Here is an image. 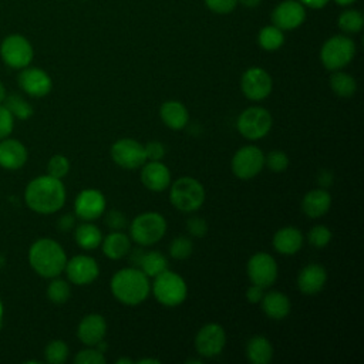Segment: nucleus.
I'll return each mask as SVG.
<instances>
[{"instance_id": "obj_17", "label": "nucleus", "mask_w": 364, "mask_h": 364, "mask_svg": "<svg viewBox=\"0 0 364 364\" xmlns=\"http://www.w3.org/2000/svg\"><path fill=\"white\" fill-rule=\"evenodd\" d=\"M105 196L94 188L82 189L74 200V215L85 222L98 219L105 210Z\"/></svg>"}, {"instance_id": "obj_36", "label": "nucleus", "mask_w": 364, "mask_h": 364, "mask_svg": "<svg viewBox=\"0 0 364 364\" xmlns=\"http://www.w3.org/2000/svg\"><path fill=\"white\" fill-rule=\"evenodd\" d=\"M70 348L63 340H51L44 348V360L50 364H63L68 358Z\"/></svg>"}, {"instance_id": "obj_10", "label": "nucleus", "mask_w": 364, "mask_h": 364, "mask_svg": "<svg viewBox=\"0 0 364 364\" xmlns=\"http://www.w3.org/2000/svg\"><path fill=\"white\" fill-rule=\"evenodd\" d=\"M109 154L112 161L124 169H136L146 162L145 146L132 138L115 141L111 145Z\"/></svg>"}, {"instance_id": "obj_11", "label": "nucleus", "mask_w": 364, "mask_h": 364, "mask_svg": "<svg viewBox=\"0 0 364 364\" xmlns=\"http://www.w3.org/2000/svg\"><path fill=\"white\" fill-rule=\"evenodd\" d=\"M264 166V154L255 145H246L237 149L232 158V172L239 179L256 176Z\"/></svg>"}, {"instance_id": "obj_56", "label": "nucleus", "mask_w": 364, "mask_h": 364, "mask_svg": "<svg viewBox=\"0 0 364 364\" xmlns=\"http://www.w3.org/2000/svg\"><path fill=\"white\" fill-rule=\"evenodd\" d=\"M338 6H350V4H353L355 0H334Z\"/></svg>"}, {"instance_id": "obj_2", "label": "nucleus", "mask_w": 364, "mask_h": 364, "mask_svg": "<svg viewBox=\"0 0 364 364\" xmlns=\"http://www.w3.org/2000/svg\"><path fill=\"white\" fill-rule=\"evenodd\" d=\"M30 267L44 279H53L64 272L67 255L63 246L51 237L34 240L28 249Z\"/></svg>"}, {"instance_id": "obj_57", "label": "nucleus", "mask_w": 364, "mask_h": 364, "mask_svg": "<svg viewBox=\"0 0 364 364\" xmlns=\"http://www.w3.org/2000/svg\"><path fill=\"white\" fill-rule=\"evenodd\" d=\"M191 363H195V364H200L202 360H196V358H189L186 360V364H191Z\"/></svg>"}, {"instance_id": "obj_47", "label": "nucleus", "mask_w": 364, "mask_h": 364, "mask_svg": "<svg viewBox=\"0 0 364 364\" xmlns=\"http://www.w3.org/2000/svg\"><path fill=\"white\" fill-rule=\"evenodd\" d=\"M57 228L61 230V232H70L75 228V215L73 213H65V215H61L57 220Z\"/></svg>"}, {"instance_id": "obj_4", "label": "nucleus", "mask_w": 364, "mask_h": 364, "mask_svg": "<svg viewBox=\"0 0 364 364\" xmlns=\"http://www.w3.org/2000/svg\"><path fill=\"white\" fill-rule=\"evenodd\" d=\"M169 186V200L181 212H195L205 202V188L192 176H182Z\"/></svg>"}, {"instance_id": "obj_33", "label": "nucleus", "mask_w": 364, "mask_h": 364, "mask_svg": "<svg viewBox=\"0 0 364 364\" xmlns=\"http://www.w3.org/2000/svg\"><path fill=\"white\" fill-rule=\"evenodd\" d=\"M257 43L259 46L266 51H276L279 50L284 43V34L283 30L276 27L274 24L263 27L257 34Z\"/></svg>"}, {"instance_id": "obj_45", "label": "nucleus", "mask_w": 364, "mask_h": 364, "mask_svg": "<svg viewBox=\"0 0 364 364\" xmlns=\"http://www.w3.org/2000/svg\"><path fill=\"white\" fill-rule=\"evenodd\" d=\"M144 146H145L146 161H161V159H164V156L166 154L165 145L159 141H151Z\"/></svg>"}, {"instance_id": "obj_37", "label": "nucleus", "mask_w": 364, "mask_h": 364, "mask_svg": "<svg viewBox=\"0 0 364 364\" xmlns=\"http://www.w3.org/2000/svg\"><path fill=\"white\" fill-rule=\"evenodd\" d=\"M193 253V243L186 236H178L169 243V255L176 260H185Z\"/></svg>"}, {"instance_id": "obj_53", "label": "nucleus", "mask_w": 364, "mask_h": 364, "mask_svg": "<svg viewBox=\"0 0 364 364\" xmlns=\"http://www.w3.org/2000/svg\"><path fill=\"white\" fill-rule=\"evenodd\" d=\"M6 95H7V92H6V87H4V84L0 81V104H3V101H4Z\"/></svg>"}, {"instance_id": "obj_7", "label": "nucleus", "mask_w": 364, "mask_h": 364, "mask_svg": "<svg viewBox=\"0 0 364 364\" xmlns=\"http://www.w3.org/2000/svg\"><path fill=\"white\" fill-rule=\"evenodd\" d=\"M355 55V44L347 36H333L324 41L320 50V60L330 71L346 67Z\"/></svg>"}, {"instance_id": "obj_22", "label": "nucleus", "mask_w": 364, "mask_h": 364, "mask_svg": "<svg viewBox=\"0 0 364 364\" xmlns=\"http://www.w3.org/2000/svg\"><path fill=\"white\" fill-rule=\"evenodd\" d=\"M327 282V272L318 263H310L304 266L297 276V286L303 294L313 296L323 290Z\"/></svg>"}, {"instance_id": "obj_44", "label": "nucleus", "mask_w": 364, "mask_h": 364, "mask_svg": "<svg viewBox=\"0 0 364 364\" xmlns=\"http://www.w3.org/2000/svg\"><path fill=\"white\" fill-rule=\"evenodd\" d=\"M186 229H188L191 236H193V237H203L206 235V232H208V223L202 218L192 216L186 222Z\"/></svg>"}, {"instance_id": "obj_31", "label": "nucleus", "mask_w": 364, "mask_h": 364, "mask_svg": "<svg viewBox=\"0 0 364 364\" xmlns=\"http://www.w3.org/2000/svg\"><path fill=\"white\" fill-rule=\"evenodd\" d=\"M330 87L336 95L343 97V98L353 97L357 91V82H355L354 77L347 73H343L340 70H337L331 74Z\"/></svg>"}, {"instance_id": "obj_15", "label": "nucleus", "mask_w": 364, "mask_h": 364, "mask_svg": "<svg viewBox=\"0 0 364 364\" xmlns=\"http://www.w3.org/2000/svg\"><path fill=\"white\" fill-rule=\"evenodd\" d=\"M64 272L70 283L77 286H85L92 283L98 277L100 267L94 257L88 255H77L71 259H67Z\"/></svg>"}, {"instance_id": "obj_25", "label": "nucleus", "mask_w": 364, "mask_h": 364, "mask_svg": "<svg viewBox=\"0 0 364 364\" xmlns=\"http://www.w3.org/2000/svg\"><path fill=\"white\" fill-rule=\"evenodd\" d=\"M272 243L282 255H296L303 246V233L294 226H284L274 233Z\"/></svg>"}, {"instance_id": "obj_48", "label": "nucleus", "mask_w": 364, "mask_h": 364, "mask_svg": "<svg viewBox=\"0 0 364 364\" xmlns=\"http://www.w3.org/2000/svg\"><path fill=\"white\" fill-rule=\"evenodd\" d=\"M263 287H260V286H257V284H252V286H249L247 289H246V300L249 301V303H260V300H262V297H263Z\"/></svg>"}, {"instance_id": "obj_50", "label": "nucleus", "mask_w": 364, "mask_h": 364, "mask_svg": "<svg viewBox=\"0 0 364 364\" xmlns=\"http://www.w3.org/2000/svg\"><path fill=\"white\" fill-rule=\"evenodd\" d=\"M318 182L323 185V186H330L333 183V176L328 171H323L320 175H318Z\"/></svg>"}, {"instance_id": "obj_20", "label": "nucleus", "mask_w": 364, "mask_h": 364, "mask_svg": "<svg viewBox=\"0 0 364 364\" xmlns=\"http://www.w3.org/2000/svg\"><path fill=\"white\" fill-rule=\"evenodd\" d=\"M141 182L152 192H162L171 185V171L161 161H146L142 165Z\"/></svg>"}, {"instance_id": "obj_46", "label": "nucleus", "mask_w": 364, "mask_h": 364, "mask_svg": "<svg viewBox=\"0 0 364 364\" xmlns=\"http://www.w3.org/2000/svg\"><path fill=\"white\" fill-rule=\"evenodd\" d=\"M105 222L111 230H122L127 226V216L121 210H111Z\"/></svg>"}, {"instance_id": "obj_27", "label": "nucleus", "mask_w": 364, "mask_h": 364, "mask_svg": "<svg viewBox=\"0 0 364 364\" xmlns=\"http://www.w3.org/2000/svg\"><path fill=\"white\" fill-rule=\"evenodd\" d=\"M100 246L108 259L118 260L131 252V237L122 230H112L102 239Z\"/></svg>"}, {"instance_id": "obj_52", "label": "nucleus", "mask_w": 364, "mask_h": 364, "mask_svg": "<svg viewBox=\"0 0 364 364\" xmlns=\"http://www.w3.org/2000/svg\"><path fill=\"white\" fill-rule=\"evenodd\" d=\"M139 364H159L161 360L159 358H151V357H145V358H141L138 360Z\"/></svg>"}, {"instance_id": "obj_38", "label": "nucleus", "mask_w": 364, "mask_h": 364, "mask_svg": "<svg viewBox=\"0 0 364 364\" xmlns=\"http://www.w3.org/2000/svg\"><path fill=\"white\" fill-rule=\"evenodd\" d=\"M68 172H70V161L65 155L55 154L48 159V162H47V173L48 175L63 179L64 176H67Z\"/></svg>"}, {"instance_id": "obj_9", "label": "nucleus", "mask_w": 364, "mask_h": 364, "mask_svg": "<svg viewBox=\"0 0 364 364\" xmlns=\"http://www.w3.org/2000/svg\"><path fill=\"white\" fill-rule=\"evenodd\" d=\"M0 55L6 65L16 70H21L30 65L34 51L30 41L26 37L13 34L3 40L0 47Z\"/></svg>"}, {"instance_id": "obj_51", "label": "nucleus", "mask_w": 364, "mask_h": 364, "mask_svg": "<svg viewBox=\"0 0 364 364\" xmlns=\"http://www.w3.org/2000/svg\"><path fill=\"white\" fill-rule=\"evenodd\" d=\"M260 1L262 0H237V3H240L246 9H256L260 4Z\"/></svg>"}, {"instance_id": "obj_29", "label": "nucleus", "mask_w": 364, "mask_h": 364, "mask_svg": "<svg viewBox=\"0 0 364 364\" xmlns=\"http://www.w3.org/2000/svg\"><path fill=\"white\" fill-rule=\"evenodd\" d=\"M74 239L81 249L94 250L101 245L102 233L94 223L84 222L74 229Z\"/></svg>"}, {"instance_id": "obj_5", "label": "nucleus", "mask_w": 364, "mask_h": 364, "mask_svg": "<svg viewBox=\"0 0 364 364\" xmlns=\"http://www.w3.org/2000/svg\"><path fill=\"white\" fill-rule=\"evenodd\" d=\"M151 290L156 301L166 307L179 306L188 296L186 282L178 273L171 272L169 269L154 277Z\"/></svg>"}, {"instance_id": "obj_34", "label": "nucleus", "mask_w": 364, "mask_h": 364, "mask_svg": "<svg viewBox=\"0 0 364 364\" xmlns=\"http://www.w3.org/2000/svg\"><path fill=\"white\" fill-rule=\"evenodd\" d=\"M46 294H47V299L54 304L65 303L71 296L70 282H67L64 279H60V276L50 279Z\"/></svg>"}, {"instance_id": "obj_24", "label": "nucleus", "mask_w": 364, "mask_h": 364, "mask_svg": "<svg viewBox=\"0 0 364 364\" xmlns=\"http://www.w3.org/2000/svg\"><path fill=\"white\" fill-rule=\"evenodd\" d=\"M159 117L162 122L173 131L183 129L189 122V112L186 107L176 100L165 101L159 108Z\"/></svg>"}, {"instance_id": "obj_19", "label": "nucleus", "mask_w": 364, "mask_h": 364, "mask_svg": "<svg viewBox=\"0 0 364 364\" xmlns=\"http://www.w3.org/2000/svg\"><path fill=\"white\" fill-rule=\"evenodd\" d=\"M28 151L26 145L11 136L0 141V168L6 171H17L26 165Z\"/></svg>"}, {"instance_id": "obj_13", "label": "nucleus", "mask_w": 364, "mask_h": 364, "mask_svg": "<svg viewBox=\"0 0 364 364\" xmlns=\"http://www.w3.org/2000/svg\"><path fill=\"white\" fill-rule=\"evenodd\" d=\"M226 346V333L218 323H208L199 328L195 337V348L200 357L219 355Z\"/></svg>"}, {"instance_id": "obj_6", "label": "nucleus", "mask_w": 364, "mask_h": 364, "mask_svg": "<svg viewBox=\"0 0 364 364\" xmlns=\"http://www.w3.org/2000/svg\"><path fill=\"white\" fill-rule=\"evenodd\" d=\"M166 233V220L158 212H144L135 216L129 225V236L139 246H151Z\"/></svg>"}, {"instance_id": "obj_39", "label": "nucleus", "mask_w": 364, "mask_h": 364, "mask_svg": "<svg viewBox=\"0 0 364 364\" xmlns=\"http://www.w3.org/2000/svg\"><path fill=\"white\" fill-rule=\"evenodd\" d=\"M307 240L311 246L320 249V247H326L330 240H331V232L327 226L324 225H316L309 230L307 235Z\"/></svg>"}, {"instance_id": "obj_26", "label": "nucleus", "mask_w": 364, "mask_h": 364, "mask_svg": "<svg viewBox=\"0 0 364 364\" xmlns=\"http://www.w3.org/2000/svg\"><path fill=\"white\" fill-rule=\"evenodd\" d=\"M260 303H262V310L272 320H283L284 317H287L291 309L289 297L284 293L277 290L263 294Z\"/></svg>"}, {"instance_id": "obj_58", "label": "nucleus", "mask_w": 364, "mask_h": 364, "mask_svg": "<svg viewBox=\"0 0 364 364\" xmlns=\"http://www.w3.org/2000/svg\"><path fill=\"white\" fill-rule=\"evenodd\" d=\"M4 262H6V260H4V257L0 255V269L4 266Z\"/></svg>"}, {"instance_id": "obj_16", "label": "nucleus", "mask_w": 364, "mask_h": 364, "mask_svg": "<svg viewBox=\"0 0 364 364\" xmlns=\"http://www.w3.org/2000/svg\"><path fill=\"white\" fill-rule=\"evenodd\" d=\"M18 87L27 95L33 98H43L48 95L53 90V80L51 77L38 67H24L21 68L18 78Z\"/></svg>"}, {"instance_id": "obj_32", "label": "nucleus", "mask_w": 364, "mask_h": 364, "mask_svg": "<svg viewBox=\"0 0 364 364\" xmlns=\"http://www.w3.org/2000/svg\"><path fill=\"white\" fill-rule=\"evenodd\" d=\"M3 105L10 111V114L14 117V119L26 121L34 114L33 105L24 97L17 95V94L6 95Z\"/></svg>"}, {"instance_id": "obj_43", "label": "nucleus", "mask_w": 364, "mask_h": 364, "mask_svg": "<svg viewBox=\"0 0 364 364\" xmlns=\"http://www.w3.org/2000/svg\"><path fill=\"white\" fill-rule=\"evenodd\" d=\"M209 10L216 14H228L237 6V0H205Z\"/></svg>"}, {"instance_id": "obj_23", "label": "nucleus", "mask_w": 364, "mask_h": 364, "mask_svg": "<svg viewBox=\"0 0 364 364\" xmlns=\"http://www.w3.org/2000/svg\"><path fill=\"white\" fill-rule=\"evenodd\" d=\"M331 196L326 189L317 188L307 192L301 200V210L306 216L311 219L321 218L330 210Z\"/></svg>"}, {"instance_id": "obj_30", "label": "nucleus", "mask_w": 364, "mask_h": 364, "mask_svg": "<svg viewBox=\"0 0 364 364\" xmlns=\"http://www.w3.org/2000/svg\"><path fill=\"white\" fill-rule=\"evenodd\" d=\"M138 267L148 276V277H155L164 270L168 269V260L166 257L156 250L142 253L141 260L138 263Z\"/></svg>"}, {"instance_id": "obj_42", "label": "nucleus", "mask_w": 364, "mask_h": 364, "mask_svg": "<svg viewBox=\"0 0 364 364\" xmlns=\"http://www.w3.org/2000/svg\"><path fill=\"white\" fill-rule=\"evenodd\" d=\"M14 117L10 114V111L0 104V141L10 136L14 129Z\"/></svg>"}, {"instance_id": "obj_21", "label": "nucleus", "mask_w": 364, "mask_h": 364, "mask_svg": "<svg viewBox=\"0 0 364 364\" xmlns=\"http://www.w3.org/2000/svg\"><path fill=\"white\" fill-rule=\"evenodd\" d=\"M105 334H107V321L101 314H97V313L87 314L78 323L77 337L87 347H94L98 341L104 340Z\"/></svg>"}, {"instance_id": "obj_8", "label": "nucleus", "mask_w": 364, "mask_h": 364, "mask_svg": "<svg viewBox=\"0 0 364 364\" xmlns=\"http://www.w3.org/2000/svg\"><path fill=\"white\" fill-rule=\"evenodd\" d=\"M273 125L272 114L263 107H249L237 117V131L242 136L250 141H257L266 136Z\"/></svg>"}, {"instance_id": "obj_54", "label": "nucleus", "mask_w": 364, "mask_h": 364, "mask_svg": "<svg viewBox=\"0 0 364 364\" xmlns=\"http://www.w3.org/2000/svg\"><path fill=\"white\" fill-rule=\"evenodd\" d=\"M3 321H4V304H3V301L0 299V328L3 326Z\"/></svg>"}, {"instance_id": "obj_14", "label": "nucleus", "mask_w": 364, "mask_h": 364, "mask_svg": "<svg viewBox=\"0 0 364 364\" xmlns=\"http://www.w3.org/2000/svg\"><path fill=\"white\" fill-rule=\"evenodd\" d=\"M240 88L247 100L262 101L272 92L273 80L266 70L260 67H250L242 75Z\"/></svg>"}, {"instance_id": "obj_12", "label": "nucleus", "mask_w": 364, "mask_h": 364, "mask_svg": "<svg viewBox=\"0 0 364 364\" xmlns=\"http://www.w3.org/2000/svg\"><path fill=\"white\" fill-rule=\"evenodd\" d=\"M246 272H247V277L253 284H257L266 289L276 282L279 267L272 255L264 252H257L247 260Z\"/></svg>"}, {"instance_id": "obj_18", "label": "nucleus", "mask_w": 364, "mask_h": 364, "mask_svg": "<svg viewBox=\"0 0 364 364\" xmlns=\"http://www.w3.org/2000/svg\"><path fill=\"white\" fill-rule=\"evenodd\" d=\"M306 18V9L300 1L284 0L276 6L272 13V21L283 31L294 30L303 24Z\"/></svg>"}, {"instance_id": "obj_40", "label": "nucleus", "mask_w": 364, "mask_h": 364, "mask_svg": "<svg viewBox=\"0 0 364 364\" xmlns=\"http://www.w3.org/2000/svg\"><path fill=\"white\" fill-rule=\"evenodd\" d=\"M264 165L276 172L280 173L287 169L289 166V156L283 151H270L267 155H264Z\"/></svg>"}, {"instance_id": "obj_41", "label": "nucleus", "mask_w": 364, "mask_h": 364, "mask_svg": "<svg viewBox=\"0 0 364 364\" xmlns=\"http://www.w3.org/2000/svg\"><path fill=\"white\" fill-rule=\"evenodd\" d=\"M75 364H105L107 360L104 353L98 351L95 347H87L78 351L74 357Z\"/></svg>"}, {"instance_id": "obj_55", "label": "nucleus", "mask_w": 364, "mask_h": 364, "mask_svg": "<svg viewBox=\"0 0 364 364\" xmlns=\"http://www.w3.org/2000/svg\"><path fill=\"white\" fill-rule=\"evenodd\" d=\"M134 361L131 358H127V357H121L117 360V364H132Z\"/></svg>"}, {"instance_id": "obj_49", "label": "nucleus", "mask_w": 364, "mask_h": 364, "mask_svg": "<svg viewBox=\"0 0 364 364\" xmlns=\"http://www.w3.org/2000/svg\"><path fill=\"white\" fill-rule=\"evenodd\" d=\"M330 0H300L303 6H307L310 9H321L324 7Z\"/></svg>"}, {"instance_id": "obj_1", "label": "nucleus", "mask_w": 364, "mask_h": 364, "mask_svg": "<svg viewBox=\"0 0 364 364\" xmlns=\"http://www.w3.org/2000/svg\"><path fill=\"white\" fill-rule=\"evenodd\" d=\"M67 192L61 179L48 173L33 178L24 188V203L40 215L58 212L65 203Z\"/></svg>"}, {"instance_id": "obj_3", "label": "nucleus", "mask_w": 364, "mask_h": 364, "mask_svg": "<svg viewBox=\"0 0 364 364\" xmlns=\"http://www.w3.org/2000/svg\"><path fill=\"white\" fill-rule=\"evenodd\" d=\"M149 277L139 267H124L109 282L112 296L127 306L141 304L151 291Z\"/></svg>"}, {"instance_id": "obj_35", "label": "nucleus", "mask_w": 364, "mask_h": 364, "mask_svg": "<svg viewBox=\"0 0 364 364\" xmlns=\"http://www.w3.org/2000/svg\"><path fill=\"white\" fill-rule=\"evenodd\" d=\"M337 24H338V27H340L344 33L354 34V33H358V31L363 28L364 18H363V14H361L358 10L348 9V10H344V11L338 16Z\"/></svg>"}, {"instance_id": "obj_28", "label": "nucleus", "mask_w": 364, "mask_h": 364, "mask_svg": "<svg viewBox=\"0 0 364 364\" xmlns=\"http://www.w3.org/2000/svg\"><path fill=\"white\" fill-rule=\"evenodd\" d=\"M246 357L253 364H267L273 358V346L264 336H255L246 344Z\"/></svg>"}]
</instances>
